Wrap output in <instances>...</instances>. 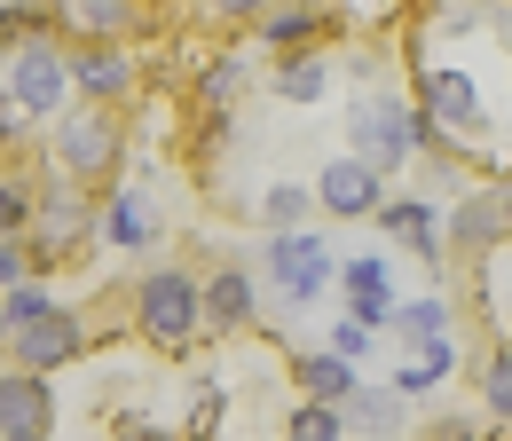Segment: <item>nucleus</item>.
Segmentation results:
<instances>
[{"label": "nucleus", "mask_w": 512, "mask_h": 441, "mask_svg": "<svg viewBox=\"0 0 512 441\" xmlns=\"http://www.w3.org/2000/svg\"><path fill=\"white\" fill-rule=\"evenodd\" d=\"M87 237V213H79V197L71 189H48V205H40V268L56 260V252H71Z\"/></svg>", "instance_id": "obj_10"}, {"label": "nucleus", "mask_w": 512, "mask_h": 441, "mask_svg": "<svg viewBox=\"0 0 512 441\" xmlns=\"http://www.w3.org/2000/svg\"><path fill=\"white\" fill-rule=\"evenodd\" d=\"M32 213H40V197H32V189H24V182H0V237H16Z\"/></svg>", "instance_id": "obj_23"}, {"label": "nucleus", "mask_w": 512, "mask_h": 441, "mask_svg": "<svg viewBox=\"0 0 512 441\" xmlns=\"http://www.w3.org/2000/svg\"><path fill=\"white\" fill-rule=\"evenodd\" d=\"M379 221H386V237H402V245H418V252L442 245V221H434V205H418V197H402V205H379Z\"/></svg>", "instance_id": "obj_13"}, {"label": "nucleus", "mask_w": 512, "mask_h": 441, "mask_svg": "<svg viewBox=\"0 0 512 441\" xmlns=\"http://www.w3.org/2000/svg\"><path fill=\"white\" fill-rule=\"evenodd\" d=\"M481 402H489V418H512V347L481 363Z\"/></svg>", "instance_id": "obj_20"}, {"label": "nucleus", "mask_w": 512, "mask_h": 441, "mask_svg": "<svg viewBox=\"0 0 512 441\" xmlns=\"http://www.w3.org/2000/svg\"><path fill=\"white\" fill-rule=\"evenodd\" d=\"M442 371H449V347H442V339H426V355H418V363H402V378H394V386H402V394H426Z\"/></svg>", "instance_id": "obj_21"}, {"label": "nucleus", "mask_w": 512, "mask_h": 441, "mask_svg": "<svg viewBox=\"0 0 512 441\" xmlns=\"http://www.w3.org/2000/svg\"><path fill=\"white\" fill-rule=\"evenodd\" d=\"M229 87H237V63H213L205 71V103H229Z\"/></svg>", "instance_id": "obj_29"}, {"label": "nucleus", "mask_w": 512, "mask_h": 441, "mask_svg": "<svg viewBox=\"0 0 512 441\" xmlns=\"http://www.w3.org/2000/svg\"><path fill=\"white\" fill-rule=\"evenodd\" d=\"M71 87H87L95 103H119V95L134 87V63H127V48H111V40L79 48V56H71Z\"/></svg>", "instance_id": "obj_9"}, {"label": "nucleus", "mask_w": 512, "mask_h": 441, "mask_svg": "<svg viewBox=\"0 0 512 441\" xmlns=\"http://www.w3.org/2000/svg\"><path fill=\"white\" fill-rule=\"evenodd\" d=\"M48 418H56L48 378H32V371L0 378V441H8V434H48Z\"/></svg>", "instance_id": "obj_8"}, {"label": "nucleus", "mask_w": 512, "mask_h": 441, "mask_svg": "<svg viewBox=\"0 0 512 441\" xmlns=\"http://www.w3.org/2000/svg\"><path fill=\"white\" fill-rule=\"evenodd\" d=\"M16 119H24V111H16V103H0V142H16Z\"/></svg>", "instance_id": "obj_31"}, {"label": "nucleus", "mask_w": 512, "mask_h": 441, "mask_svg": "<svg viewBox=\"0 0 512 441\" xmlns=\"http://www.w3.org/2000/svg\"><path fill=\"white\" fill-rule=\"evenodd\" d=\"M197 308H205V323H213V331H237V323H253V284H245L237 268H221V276L197 292Z\"/></svg>", "instance_id": "obj_11"}, {"label": "nucleus", "mask_w": 512, "mask_h": 441, "mask_svg": "<svg viewBox=\"0 0 512 441\" xmlns=\"http://www.w3.org/2000/svg\"><path fill=\"white\" fill-rule=\"evenodd\" d=\"M316 205L347 213V221H363V213H379V174H371L363 158H331V166L316 174Z\"/></svg>", "instance_id": "obj_7"}, {"label": "nucleus", "mask_w": 512, "mask_h": 441, "mask_svg": "<svg viewBox=\"0 0 512 441\" xmlns=\"http://www.w3.org/2000/svg\"><path fill=\"white\" fill-rule=\"evenodd\" d=\"M347 134H355V158H363L371 174H394V166L410 158V142L434 134V126L410 119L402 103H379V95H371V103H355V126H347Z\"/></svg>", "instance_id": "obj_3"}, {"label": "nucleus", "mask_w": 512, "mask_h": 441, "mask_svg": "<svg viewBox=\"0 0 512 441\" xmlns=\"http://www.w3.org/2000/svg\"><path fill=\"white\" fill-rule=\"evenodd\" d=\"M134 441H166V434H134Z\"/></svg>", "instance_id": "obj_35"}, {"label": "nucleus", "mask_w": 512, "mask_h": 441, "mask_svg": "<svg viewBox=\"0 0 512 441\" xmlns=\"http://www.w3.org/2000/svg\"><path fill=\"white\" fill-rule=\"evenodd\" d=\"M32 268H40V252H24L16 237H0V284H24Z\"/></svg>", "instance_id": "obj_27"}, {"label": "nucleus", "mask_w": 512, "mask_h": 441, "mask_svg": "<svg viewBox=\"0 0 512 441\" xmlns=\"http://www.w3.org/2000/svg\"><path fill=\"white\" fill-rule=\"evenodd\" d=\"M308 205H316V189H300V182H276L268 197H260L268 229H300V221H308Z\"/></svg>", "instance_id": "obj_16"}, {"label": "nucleus", "mask_w": 512, "mask_h": 441, "mask_svg": "<svg viewBox=\"0 0 512 441\" xmlns=\"http://www.w3.org/2000/svg\"><path fill=\"white\" fill-rule=\"evenodd\" d=\"M347 292L355 300H386V260H347Z\"/></svg>", "instance_id": "obj_25"}, {"label": "nucleus", "mask_w": 512, "mask_h": 441, "mask_svg": "<svg viewBox=\"0 0 512 441\" xmlns=\"http://www.w3.org/2000/svg\"><path fill=\"white\" fill-rule=\"evenodd\" d=\"M142 237H150V205H142V197H119V205H111V245H142Z\"/></svg>", "instance_id": "obj_22"}, {"label": "nucleus", "mask_w": 512, "mask_h": 441, "mask_svg": "<svg viewBox=\"0 0 512 441\" xmlns=\"http://www.w3.org/2000/svg\"><path fill=\"white\" fill-rule=\"evenodd\" d=\"M134 323H142V339H158V347H190L205 308H197V284L182 268H158V276H142V292H134Z\"/></svg>", "instance_id": "obj_1"}, {"label": "nucleus", "mask_w": 512, "mask_h": 441, "mask_svg": "<svg viewBox=\"0 0 512 441\" xmlns=\"http://www.w3.org/2000/svg\"><path fill=\"white\" fill-rule=\"evenodd\" d=\"M71 8H79L87 32H119V24H127V0H71Z\"/></svg>", "instance_id": "obj_26"}, {"label": "nucleus", "mask_w": 512, "mask_h": 441, "mask_svg": "<svg viewBox=\"0 0 512 441\" xmlns=\"http://www.w3.org/2000/svg\"><path fill=\"white\" fill-rule=\"evenodd\" d=\"M386 323H394L402 339H418V347H426V339H442L449 308H442V300H410V308H394V315H386Z\"/></svg>", "instance_id": "obj_19"}, {"label": "nucleus", "mask_w": 512, "mask_h": 441, "mask_svg": "<svg viewBox=\"0 0 512 441\" xmlns=\"http://www.w3.org/2000/svg\"><path fill=\"white\" fill-rule=\"evenodd\" d=\"M323 79H331V71H323L316 56H292L284 71H276V95H284V103H316V95H323Z\"/></svg>", "instance_id": "obj_18"}, {"label": "nucleus", "mask_w": 512, "mask_h": 441, "mask_svg": "<svg viewBox=\"0 0 512 441\" xmlns=\"http://www.w3.org/2000/svg\"><path fill=\"white\" fill-rule=\"evenodd\" d=\"M308 32H316V16H308V8H300V16H292V8H284V16H268V40H276V48H292V40H308Z\"/></svg>", "instance_id": "obj_28"}, {"label": "nucleus", "mask_w": 512, "mask_h": 441, "mask_svg": "<svg viewBox=\"0 0 512 441\" xmlns=\"http://www.w3.org/2000/svg\"><path fill=\"white\" fill-rule=\"evenodd\" d=\"M56 300H48V284H8V300H0V339L8 331H24L32 315H48Z\"/></svg>", "instance_id": "obj_17"}, {"label": "nucleus", "mask_w": 512, "mask_h": 441, "mask_svg": "<svg viewBox=\"0 0 512 441\" xmlns=\"http://www.w3.org/2000/svg\"><path fill=\"white\" fill-rule=\"evenodd\" d=\"M331 347H339V355H363V347H371V331H363V323H339V331H331Z\"/></svg>", "instance_id": "obj_30"}, {"label": "nucleus", "mask_w": 512, "mask_h": 441, "mask_svg": "<svg viewBox=\"0 0 512 441\" xmlns=\"http://www.w3.org/2000/svg\"><path fill=\"white\" fill-rule=\"evenodd\" d=\"M8 347H16V363H24L32 378L64 371L71 355H79V315H71V308H48V315H32L24 331H8Z\"/></svg>", "instance_id": "obj_4"}, {"label": "nucleus", "mask_w": 512, "mask_h": 441, "mask_svg": "<svg viewBox=\"0 0 512 441\" xmlns=\"http://www.w3.org/2000/svg\"><path fill=\"white\" fill-rule=\"evenodd\" d=\"M213 8H221V16H253L260 0H213Z\"/></svg>", "instance_id": "obj_32"}, {"label": "nucleus", "mask_w": 512, "mask_h": 441, "mask_svg": "<svg viewBox=\"0 0 512 441\" xmlns=\"http://www.w3.org/2000/svg\"><path fill=\"white\" fill-rule=\"evenodd\" d=\"M300 386H308V402H347V394H355V371H347V355H308V363H300Z\"/></svg>", "instance_id": "obj_14"}, {"label": "nucleus", "mask_w": 512, "mask_h": 441, "mask_svg": "<svg viewBox=\"0 0 512 441\" xmlns=\"http://www.w3.org/2000/svg\"><path fill=\"white\" fill-rule=\"evenodd\" d=\"M64 87H71V56H56V40H16L8 48V103L16 111L48 119L64 103Z\"/></svg>", "instance_id": "obj_2"}, {"label": "nucleus", "mask_w": 512, "mask_h": 441, "mask_svg": "<svg viewBox=\"0 0 512 441\" xmlns=\"http://www.w3.org/2000/svg\"><path fill=\"white\" fill-rule=\"evenodd\" d=\"M418 95H426V119H449V126H465L473 111H481V95H473V79H465V71H426V79H418Z\"/></svg>", "instance_id": "obj_12"}, {"label": "nucleus", "mask_w": 512, "mask_h": 441, "mask_svg": "<svg viewBox=\"0 0 512 441\" xmlns=\"http://www.w3.org/2000/svg\"><path fill=\"white\" fill-rule=\"evenodd\" d=\"M8 441H48V434H8Z\"/></svg>", "instance_id": "obj_34"}, {"label": "nucleus", "mask_w": 512, "mask_h": 441, "mask_svg": "<svg viewBox=\"0 0 512 441\" xmlns=\"http://www.w3.org/2000/svg\"><path fill=\"white\" fill-rule=\"evenodd\" d=\"M497 213H505V229H512V189H505V197H497Z\"/></svg>", "instance_id": "obj_33"}, {"label": "nucleus", "mask_w": 512, "mask_h": 441, "mask_svg": "<svg viewBox=\"0 0 512 441\" xmlns=\"http://www.w3.org/2000/svg\"><path fill=\"white\" fill-rule=\"evenodd\" d=\"M268 268H276V284H284L292 300H316L323 276H331V252H323L308 229H276V245H268Z\"/></svg>", "instance_id": "obj_6"}, {"label": "nucleus", "mask_w": 512, "mask_h": 441, "mask_svg": "<svg viewBox=\"0 0 512 441\" xmlns=\"http://www.w3.org/2000/svg\"><path fill=\"white\" fill-rule=\"evenodd\" d=\"M292 441H339V410H331V402H308V410L292 418Z\"/></svg>", "instance_id": "obj_24"}, {"label": "nucleus", "mask_w": 512, "mask_h": 441, "mask_svg": "<svg viewBox=\"0 0 512 441\" xmlns=\"http://www.w3.org/2000/svg\"><path fill=\"white\" fill-rule=\"evenodd\" d=\"M56 158H64L71 174H87V182L111 174V166H119V134H111V119H103V111H71L64 134H56Z\"/></svg>", "instance_id": "obj_5"}, {"label": "nucleus", "mask_w": 512, "mask_h": 441, "mask_svg": "<svg viewBox=\"0 0 512 441\" xmlns=\"http://www.w3.org/2000/svg\"><path fill=\"white\" fill-rule=\"evenodd\" d=\"M505 237V213H497V197H465V213H457V245H497Z\"/></svg>", "instance_id": "obj_15"}]
</instances>
